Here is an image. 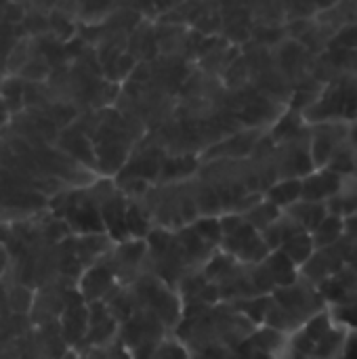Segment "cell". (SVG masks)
<instances>
[{
	"label": "cell",
	"instance_id": "cell-1",
	"mask_svg": "<svg viewBox=\"0 0 357 359\" xmlns=\"http://www.w3.org/2000/svg\"><path fill=\"white\" fill-rule=\"evenodd\" d=\"M23 90V86L17 82V80H8L6 84H4V99H6V105H8V109H17L15 105H19V99H21V93Z\"/></svg>",
	"mask_w": 357,
	"mask_h": 359
},
{
	"label": "cell",
	"instance_id": "cell-2",
	"mask_svg": "<svg viewBox=\"0 0 357 359\" xmlns=\"http://www.w3.org/2000/svg\"><path fill=\"white\" fill-rule=\"evenodd\" d=\"M11 307L15 311H25L29 307V294H27V290H23V288L13 290L11 292Z\"/></svg>",
	"mask_w": 357,
	"mask_h": 359
},
{
	"label": "cell",
	"instance_id": "cell-3",
	"mask_svg": "<svg viewBox=\"0 0 357 359\" xmlns=\"http://www.w3.org/2000/svg\"><path fill=\"white\" fill-rule=\"evenodd\" d=\"M4 19L6 21H21L23 19V11L19 8V4H6L4 6Z\"/></svg>",
	"mask_w": 357,
	"mask_h": 359
}]
</instances>
